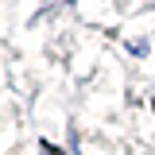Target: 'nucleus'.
<instances>
[{"instance_id": "f257e3e1", "label": "nucleus", "mask_w": 155, "mask_h": 155, "mask_svg": "<svg viewBox=\"0 0 155 155\" xmlns=\"http://www.w3.org/2000/svg\"><path fill=\"white\" fill-rule=\"evenodd\" d=\"M66 4H74V0H66Z\"/></svg>"}]
</instances>
